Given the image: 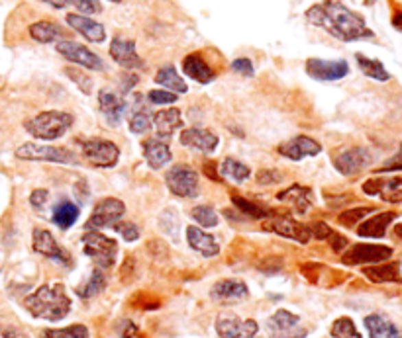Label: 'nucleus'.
Returning <instances> with one entry per match:
<instances>
[{
    "instance_id": "nucleus-1",
    "label": "nucleus",
    "mask_w": 402,
    "mask_h": 338,
    "mask_svg": "<svg viewBox=\"0 0 402 338\" xmlns=\"http://www.w3.org/2000/svg\"><path fill=\"white\" fill-rule=\"evenodd\" d=\"M306 20L312 26L328 31L340 41H359L373 38V31L367 27L359 14L349 10L340 0H322L306 10Z\"/></svg>"
},
{
    "instance_id": "nucleus-2",
    "label": "nucleus",
    "mask_w": 402,
    "mask_h": 338,
    "mask_svg": "<svg viewBox=\"0 0 402 338\" xmlns=\"http://www.w3.org/2000/svg\"><path fill=\"white\" fill-rule=\"evenodd\" d=\"M24 307L32 317L43 321H61L71 311V299L63 284H47L38 287L32 296L26 298Z\"/></svg>"
},
{
    "instance_id": "nucleus-3",
    "label": "nucleus",
    "mask_w": 402,
    "mask_h": 338,
    "mask_svg": "<svg viewBox=\"0 0 402 338\" xmlns=\"http://www.w3.org/2000/svg\"><path fill=\"white\" fill-rule=\"evenodd\" d=\"M73 122H75V118L67 112L49 109V112H42L36 118L28 120L24 123V127L29 135L40 139V141H56L69 131Z\"/></svg>"
},
{
    "instance_id": "nucleus-4",
    "label": "nucleus",
    "mask_w": 402,
    "mask_h": 338,
    "mask_svg": "<svg viewBox=\"0 0 402 338\" xmlns=\"http://www.w3.org/2000/svg\"><path fill=\"white\" fill-rule=\"evenodd\" d=\"M83 250L84 255L97 264V268H102V270L112 268L118 257L116 241L95 229L86 231L83 235Z\"/></svg>"
},
{
    "instance_id": "nucleus-5",
    "label": "nucleus",
    "mask_w": 402,
    "mask_h": 338,
    "mask_svg": "<svg viewBox=\"0 0 402 338\" xmlns=\"http://www.w3.org/2000/svg\"><path fill=\"white\" fill-rule=\"evenodd\" d=\"M81 155L97 168H112L120 161V149L108 139H81Z\"/></svg>"
},
{
    "instance_id": "nucleus-6",
    "label": "nucleus",
    "mask_w": 402,
    "mask_h": 338,
    "mask_svg": "<svg viewBox=\"0 0 402 338\" xmlns=\"http://www.w3.org/2000/svg\"><path fill=\"white\" fill-rule=\"evenodd\" d=\"M16 159L20 161H43V163L57 164H77L75 153L65 147H51V145H38V143H24L16 149Z\"/></svg>"
},
{
    "instance_id": "nucleus-7",
    "label": "nucleus",
    "mask_w": 402,
    "mask_h": 338,
    "mask_svg": "<svg viewBox=\"0 0 402 338\" xmlns=\"http://www.w3.org/2000/svg\"><path fill=\"white\" fill-rule=\"evenodd\" d=\"M169 192L177 198L193 200L198 196V172L191 164H175L165 174Z\"/></svg>"
},
{
    "instance_id": "nucleus-8",
    "label": "nucleus",
    "mask_w": 402,
    "mask_h": 338,
    "mask_svg": "<svg viewBox=\"0 0 402 338\" xmlns=\"http://www.w3.org/2000/svg\"><path fill=\"white\" fill-rule=\"evenodd\" d=\"M56 49L63 59H67L69 63L77 65V67L88 68V70H102L104 68L102 59L95 51H91L86 45H83V43H77V41L71 40H59Z\"/></svg>"
},
{
    "instance_id": "nucleus-9",
    "label": "nucleus",
    "mask_w": 402,
    "mask_h": 338,
    "mask_svg": "<svg viewBox=\"0 0 402 338\" xmlns=\"http://www.w3.org/2000/svg\"><path fill=\"white\" fill-rule=\"evenodd\" d=\"M126 213V205L118 198H102L95 205L93 213L86 221V229H104L114 227Z\"/></svg>"
},
{
    "instance_id": "nucleus-10",
    "label": "nucleus",
    "mask_w": 402,
    "mask_h": 338,
    "mask_svg": "<svg viewBox=\"0 0 402 338\" xmlns=\"http://www.w3.org/2000/svg\"><path fill=\"white\" fill-rule=\"evenodd\" d=\"M390 257H392V248L385 244H355L342 255V262L347 266H357V264L385 262Z\"/></svg>"
},
{
    "instance_id": "nucleus-11",
    "label": "nucleus",
    "mask_w": 402,
    "mask_h": 338,
    "mask_svg": "<svg viewBox=\"0 0 402 338\" xmlns=\"http://www.w3.org/2000/svg\"><path fill=\"white\" fill-rule=\"evenodd\" d=\"M306 75L314 81L332 82L342 81L349 75V65L347 61H324L318 57H312L306 61Z\"/></svg>"
},
{
    "instance_id": "nucleus-12",
    "label": "nucleus",
    "mask_w": 402,
    "mask_h": 338,
    "mask_svg": "<svg viewBox=\"0 0 402 338\" xmlns=\"http://www.w3.org/2000/svg\"><path fill=\"white\" fill-rule=\"evenodd\" d=\"M265 231H271V233H277L281 237H287V239H292L296 243L306 244L310 241L312 233H310V227L300 223V221H294L292 217L289 216H275L271 217L269 221L263 223Z\"/></svg>"
},
{
    "instance_id": "nucleus-13",
    "label": "nucleus",
    "mask_w": 402,
    "mask_h": 338,
    "mask_svg": "<svg viewBox=\"0 0 402 338\" xmlns=\"http://www.w3.org/2000/svg\"><path fill=\"white\" fill-rule=\"evenodd\" d=\"M32 246H34V250L38 252V255H42L45 258H51V260H56L59 264H63V266H71V255L61 246V244L57 243L56 237L49 233L47 229H34V235H32Z\"/></svg>"
},
{
    "instance_id": "nucleus-14",
    "label": "nucleus",
    "mask_w": 402,
    "mask_h": 338,
    "mask_svg": "<svg viewBox=\"0 0 402 338\" xmlns=\"http://www.w3.org/2000/svg\"><path fill=\"white\" fill-rule=\"evenodd\" d=\"M277 153L281 157L289 159V161L298 163V161H303L306 157H316V155H320L322 153V145H320L316 139H312V137L296 135L289 139V141H285V143H281L277 147Z\"/></svg>"
},
{
    "instance_id": "nucleus-15",
    "label": "nucleus",
    "mask_w": 402,
    "mask_h": 338,
    "mask_svg": "<svg viewBox=\"0 0 402 338\" xmlns=\"http://www.w3.org/2000/svg\"><path fill=\"white\" fill-rule=\"evenodd\" d=\"M108 53H110L112 61L120 67L130 68V70L143 68V59L136 51V41L134 40H126L122 36H116L112 40Z\"/></svg>"
},
{
    "instance_id": "nucleus-16",
    "label": "nucleus",
    "mask_w": 402,
    "mask_h": 338,
    "mask_svg": "<svg viewBox=\"0 0 402 338\" xmlns=\"http://www.w3.org/2000/svg\"><path fill=\"white\" fill-rule=\"evenodd\" d=\"M369 164H371V155L365 149H361V147L347 149L333 157V166H335V170L344 176L359 174L361 170L367 168Z\"/></svg>"
},
{
    "instance_id": "nucleus-17",
    "label": "nucleus",
    "mask_w": 402,
    "mask_h": 338,
    "mask_svg": "<svg viewBox=\"0 0 402 338\" xmlns=\"http://www.w3.org/2000/svg\"><path fill=\"white\" fill-rule=\"evenodd\" d=\"M65 22L69 24L71 29L81 34L84 40L91 41V43H104L106 41V27L97 20H93L91 16L71 12L65 16Z\"/></svg>"
},
{
    "instance_id": "nucleus-18",
    "label": "nucleus",
    "mask_w": 402,
    "mask_h": 338,
    "mask_svg": "<svg viewBox=\"0 0 402 338\" xmlns=\"http://www.w3.org/2000/svg\"><path fill=\"white\" fill-rule=\"evenodd\" d=\"M259 326L253 319L239 321L237 317H220L216 321V333L220 338H255Z\"/></svg>"
},
{
    "instance_id": "nucleus-19",
    "label": "nucleus",
    "mask_w": 402,
    "mask_h": 338,
    "mask_svg": "<svg viewBox=\"0 0 402 338\" xmlns=\"http://www.w3.org/2000/svg\"><path fill=\"white\" fill-rule=\"evenodd\" d=\"M218 143H220L218 135H214L212 131L204 129V127H189V129H182V133H180V145H185L189 149L200 151V153H214Z\"/></svg>"
},
{
    "instance_id": "nucleus-20",
    "label": "nucleus",
    "mask_w": 402,
    "mask_h": 338,
    "mask_svg": "<svg viewBox=\"0 0 402 338\" xmlns=\"http://www.w3.org/2000/svg\"><path fill=\"white\" fill-rule=\"evenodd\" d=\"M182 73H185L189 79H193L194 82H198V84H210V82L216 79L214 68L210 67L209 63H206V59L198 53V51H196V53L187 55V57L182 59Z\"/></svg>"
},
{
    "instance_id": "nucleus-21",
    "label": "nucleus",
    "mask_w": 402,
    "mask_h": 338,
    "mask_svg": "<svg viewBox=\"0 0 402 338\" xmlns=\"http://www.w3.org/2000/svg\"><path fill=\"white\" fill-rule=\"evenodd\" d=\"M248 296H250V289L241 280H220L210 289V298L220 303H236Z\"/></svg>"
},
{
    "instance_id": "nucleus-22",
    "label": "nucleus",
    "mask_w": 402,
    "mask_h": 338,
    "mask_svg": "<svg viewBox=\"0 0 402 338\" xmlns=\"http://www.w3.org/2000/svg\"><path fill=\"white\" fill-rule=\"evenodd\" d=\"M98 108L102 112L104 120L110 123L112 127H116L118 123L122 122V116L126 112V102L108 88H102L98 92Z\"/></svg>"
},
{
    "instance_id": "nucleus-23",
    "label": "nucleus",
    "mask_w": 402,
    "mask_h": 338,
    "mask_svg": "<svg viewBox=\"0 0 402 338\" xmlns=\"http://www.w3.org/2000/svg\"><path fill=\"white\" fill-rule=\"evenodd\" d=\"M187 241H189V246L193 248L194 252H198L202 257L212 258L220 252V244L216 243V239L206 231L196 227V225L187 227Z\"/></svg>"
},
{
    "instance_id": "nucleus-24",
    "label": "nucleus",
    "mask_w": 402,
    "mask_h": 338,
    "mask_svg": "<svg viewBox=\"0 0 402 338\" xmlns=\"http://www.w3.org/2000/svg\"><path fill=\"white\" fill-rule=\"evenodd\" d=\"M152 122L155 123L157 139H161V141L171 139L173 133H175L179 127H182V118H180L179 108L159 109V112H155V116L152 118Z\"/></svg>"
},
{
    "instance_id": "nucleus-25",
    "label": "nucleus",
    "mask_w": 402,
    "mask_h": 338,
    "mask_svg": "<svg viewBox=\"0 0 402 338\" xmlns=\"http://www.w3.org/2000/svg\"><path fill=\"white\" fill-rule=\"evenodd\" d=\"M141 147H143V157H145V161L153 170L163 168L173 159V153H171V147L167 145V141H161L157 137L155 139H145L141 143Z\"/></svg>"
},
{
    "instance_id": "nucleus-26",
    "label": "nucleus",
    "mask_w": 402,
    "mask_h": 338,
    "mask_svg": "<svg viewBox=\"0 0 402 338\" xmlns=\"http://www.w3.org/2000/svg\"><path fill=\"white\" fill-rule=\"evenodd\" d=\"M279 202L291 203L292 207L298 211V213H306L308 207L312 205V190L303 184H292L289 188H285L283 192L277 194Z\"/></svg>"
},
{
    "instance_id": "nucleus-27",
    "label": "nucleus",
    "mask_w": 402,
    "mask_h": 338,
    "mask_svg": "<svg viewBox=\"0 0 402 338\" xmlns=\"http://www.w3.org/2000/svg\"><path fill=\"white\" fill-rule=\"evenodd\" d=\"M363 276L367 280H371L373 284H402L401 264L399 262H387V264L363 268Z\"/></svg>"
},
{
    "instance_id": "nucleus-28",
    "label": "nucleus",
    "mask_w": 402,
    "mask_h": 338,
    "mask_svg": "<svg viewBox=\"0 0 402 338\" xmlns=\"http://www.w3.org/2000/svg\"><path fill=\"white\" fill-rule=\"evenodd\" d=\"M394 219H397L394 211H383L379 216H373L371 219L363 221L357 227V235L365 237V239H381V237H385L387 227Z\"/></svg>"
},
{
    "instance_id": "nucleus-29",
    "label": "nucleus",
    "mask_w": 402,
    "mask_h": 338,
    "mask_svg": "<svg viewBox=\"0 0 402 338\" xmlns=\"http://www.w3.org/2000/svg\"><path fill=\"white\" fill-rule=\"evenodd\" d=\"M155 82L161 84L165 90H171L175 94H187L189 92V84L185 82V79L177 73V68L173 65H163L159 67L157 75H155Z\"/></svg>"
},
{
    "instance_id": "nucleus-30",
    "label": "nucleus",
    "mask_w": 402,
    "mask_h": 338,
    "mask_svg": "<svg viewBox=\"0 0 402 338\" xmlns=\"http://www.w3.org/2000/svg\"><path fill=\"white\" fill-rule=\"evenodd\" d=\"M29 38L38 43H51V41H59L61 38L67 36V31L63 27H59L49 20H40V22H34L29 26Z\"/></svg>"
},
{
    "instance_id": "nucleus-31",
    "label": "nucleus",
    "mask_w": 402,
    "mask_h": 338,
    "mask_svg": "<svg viewBox=\"0 0 402 338\" xmlns=\"http://www.w3.org/2000/svg\"><path fill=\"white\" fill-rule=\"evenodd\" d=\"M363 323L369 330V338H402L401 330L383 315H369Z\"/></svg>"
},
{
    "instance_id": "nucleus-32",
    "label": "nucleus",
    "mask_w": 402,
    "mask_h": 338,
    "mask_svg": "<svg viewBox=\"0 0 402 338\" xmlns=\"http://www.w3.org/2000/svg\"><path fill=\"white\" fill-rule=\"evenodd\" d=\"M79 207L75 205L69 200H63L61 203H57L56 209H54V216H51V221L56 223L59 229H69L73 227L75 223H77V219H79Z\"/></svg>"
},
{
    "instance_id": "nucleus-33",
    "label": "nucleus",
    "mask_w": 402,
    "mask_h": 338,
    "mask_svg": "<svg viewBox=\"0 0 402 338\" xmlns=\"http://www.w3.org/2000/svg\"><path fill=\"white\" fill-rule=\"evenodd\" d=\"M108 284V280H106V274L102 268H95L93 274H91V278L84 282L83 285H79L77 287V296L81 299H91L98 296V294H102L104 291V287Z\"/></svg>"
},
{
    "instance_id": "nucleus-34",
    "label": "nucleus",
    "mask_w": 402,
    "mask_h": 338,
    "mask_svg": "<svg viewBox=\"0 0 402 338\" xmlns=\"http://www.w3.org/2000/svg\"><path fill=\"white\" fill-rule=\"evenodd\" d=\"M355 59H357V65H359L361 73H363L365 77H369V79H375V81H381V82H385L390 79L388 70L385 68V65H383L381 61H377V59H369V57H365L363 53L355 55Z\"/></svg>"
},
{
    "instance_id": "nucleus-35",
    "label": "nucleus",
    "mask_w": 402,
    "mask_h": 338,
    "mask_svg": "<svg viewBox=\"0 0 402 338\" xmlns=\"http://www.w3.org/2000/svg\"><path fill=\"white\" fill-rule=\"evenodd\" d=\"M298 317L294 315V313L287 311V309H279L271 319H269V328L273 330V333H279V335H287L289 330H292L294 326L298 325Z\"/></svg>"
},
{
    "instance_id": "nucleus-36",
    "label": "nucleus",
    "mask_w": 402,
    "mask_h": 338,
    "mask_svg": "<svg viewBox=\"0 0 402 338\" xmlns=\"http://www.w3.org/2000/svg\"><path fill=\"white\" fill-rule=\"evenodd\" d=\"M220 176L232 178L234 182H246L251 176V170L248 164L239 163L236 159L228 157V159H224L222 164H220Z\"/></svg>"
},
{
    "instance_id": "nucleus-37",
    "label": "nucleus",
    "mask_w": 402,
    "mask_h": 338,
    "mask_svg": "<svg viewBox=\"0 0 402 338\" xmlns=\"http://www.w3.org/2000/svg\"><path fill=\"white\" fill-rule=\"evenodd\" d=\"M232 203L236 205L237 209L246 216H250L251 219H267V217H273V209L265 207V205H259V203L251 202V200H246V198H239V196H232Z\"/></svg>"
},
{
    "instance_id": "nucleus-38",
    "label": "nucleus",
    "mask_w": 402,
    "mask_h": 338,
    "mask_svg": "<svg viewBox=\"0 0 402 338\" xmlns=\"http://www.w3.org/2000/svg\"><path fill=\"white\" fill-rule=\"evenodd\" d=\"M40 338H91V333L86 326L77 323L65 328H43Z\"/></svg>"
},
{
    "instance_id": "nucleus-39",
    "label": "nucleus",
    "mask_w": 402,
    "mask_h": 338,
    "mask_svg": "<svg viewBox=\"0 0 402 338\" xmlns=\"http://www.w3.org/2000/svg\"><path fill=\"white\" fill-rule=\"evenodd\" d=\"M191 217L200 227H206V229H212V227L218 225V216H216V211L210 205H196V207H193L191 209Z\"/></svg>"
},
{
    "instance_id": "nucleus-40",
    "label": "nucleus",
    "mask_w": 402,
    "mask_h": 338,
    "mask_svg": "<svg viewBox=\"0 0 402 338\" xmlns=\"http://www.w3.org/2000/svg\"><path fill=\"white\" fill-rule=\"evenodd\" d=\"M332 337L333 338H361V335L355 328V323L349 317H340L335 319L332 325Z\"/></svg>"
},
{
    "instance_id": "nucleus-41",
    "label": "nucleus",
    "mask_w": 402,
    "mask_h": 338,
    "mask_svg": "<svg viewBox=\"0 0 402 338\" xmlns=\"http://www.w3.org/2000/svg\"><path fill=\"white\" fill-rule=\"evenodd\" d=\"M130 131L136 133V135H143L150 127H152V116L147 109H136L132 116H130Z\"/></svg>"
},
{
    "instance_id": "nucleus-42",
    "label": "nucleus",
    "mask_w": 402,
    "mask_h": 338,
    "mask_svg": "<svg viewBox=\"0 0 402 338\" xmlns=\"http://www.w3.org/2000/svg\"><path fill=\"white\" fill-rule=\"evenodd\" d=\"M402 184L401 178H394V180H381V178H371L363 184V192L369 194V196H377L385 190H394Z\"/></svg>"
},
{
    "instance_id": "nucleus-43",
    "label": "nucleus",
    "mask_w": 402,
    "mask_h": 338,
    "mask_svg": "<svg viewBox=\"0 0 402 338\" xmlns=\"http://www.w3.org/2000/svg\"><path fill=\"white\" fill-rule=\"evenodd\" d=\"M369 213H373L371 207H355V209L344 211L342 216L338 217V221H340V225H344V227H355V225H357L359 221H363L365 216H369Z\"/></svg>"
},
{
    "instance_id": "nucleus-44",
    "label": "nucleus",
    "mask_w": 402,
    "mask_h": 338,
    "mask_svg": "<svg viewBox=\"0 0 402 338\" xmlns=\"http://www.w3.org/2000/svg\"><path fill=\"white\" fill-rule=\"evenodd\" d=\"M65 75L69 77L71 81L75 82L81 90H83L84 94H91V88H93V79L83 73L81 68H75V67H67L65 68Z\"/></svg>"
},
{
    "instance_id": "nucleus-45",
    "label": "nucleus",
    "mask_w": 402,
    "mask_h": 338,
    "mask_svg": "<svg viewBox=\"0 0 402 338\" xmlns=\"http://www.w3.org/2000/svg\"><path fill=\"white\" fill-rule=\"evenodd\" d=\"M114 231H118L122 235V239L128 241V243H134V241L139 239V227L136 223H132V221H118L114 225Z\"/></svg>"
},
{
    "instance_id": "nucleus-46",
    "label": "nucleus",
    "mask_w": 402,
    "mask_h": 338,
    "mask_svg": "<svg viewBox=\"0 0 402 338\" xmlns=\"http://www.w3.org/2000/svg\"><path fill=\"white\" fill-rule=\"evenodd\" d=\"M179 94L171 92V90H150L147 100L152 102L153 106H167V104H175Z\"/></svg>"
},
{
    "instance_id": "nucleus-47",
    "label": "nucleus",
    "mask_w": 402,
    "mask_h": 338,
    "mask_svg": "<svg viewBox=\"0 0 402 338\" xmlns=\"http://www.w3.org/2000/svg\"><path fill=\"white\" fill-rule=\"evenodd\" d=\"M75 4V8L83 16H93V14L102 12V4L100 0H71Z\"/></svg>"
},
{
    "instance_id": "nucleus-48",
    "label": "nucleus",
    "mask_w": 402,
    "mask_h": 338,
    "mask_svg": "<svg viewBox=\"0 0 402 338\" xmlns=\"http://www.w3.org/2000/svg\"><path fill=\"white\" fill-rule=\"evenodd\" d=\"M232 70L241 75V77H253L255 75V68H253V63H251L248 57H237L232 61Z\"/></svg>"
},
{
    "instance_id": "nucleus-49",
    "label": "nucleus",
    "mask_w": 402,
    "mask_h": 338,
    "mask_svg": "<svg viewBox=\"0 0 402 338\" xmlns=\"http://www.w3.org/2000/svg\"><path fill=\"white\" fill-rule=\"evenodd\" d=\"M47 202H49V192H47V190L38 188L29 194V205H32L36 211H43V207L47 205Z\"/></svg>"
},
{
    "instance_id": "nucleus-50",
    "label": "nucleus",
    "mask_w": 402,
    "mask_h": 338,
    "mask_svg": "<svg viewBox=\"0 0 402 338\" xmlns=\"http://www.w3.org/2000/svg\"><path fill=\"white\" fill-rule=\"evenodd\" d=\"M283 180V174L275 170V168H263L257 172V184L261 186H271V184H277Z\"/></svg>"
},
{
    "instance_id": "nucleus-51",
    "label": "nucleus",
    "mask_w": 402,
    "mask_h": 338,
    "mask_svg": "<svg viewBox=\"0 0 402 338\" xmlns=\"http://www.w3.org/2000/svg\"><path fill=\"white\" fill-rule=\"evenodd\" d=\"M310 233H312V237H316V239H320V241H324V239H328V237H330L332 227H330V225H326V223H322V221H316V223H312Z\"/></svg>"
},
{
    "instance_id": "nucleus-52",
    "label": "nucleus",
    "mask_w": 402,
    "mask_h": 338,
    "mask_svg": "<svg viewBox=\"0 0 402 338\" xmlns=\"http://www.w3.org/2000/svg\"><path fill=\"white\" fill-rule=\"evenodd\" d=\"M328 241H330V246H332L333 252H342V250H344V248L347 246L346 237H342V235H340V233H335V231H332V233H330Z\"/></svg>"
},
{
    "instance_id": "nucleus-53",
    "label": "nucleus",
    "mask_w": 402,
    "mask_h": 338,
    "mask_svg": "<svg viewBox=\"0 0 402 338\" xmlns=\"http://www.w3.org/2000/svg\"><path fill=\"white\" fill-rule=\"evenodd\" d=\"M120 335H122V338H139V328L132 321H124Z\"/></svg>"
},
{
    "instance_id": "nucleus-54",
    "label": "nucleus",
    "mask_w": 402,
    "mask_h": 338,
    "mask_svg": "<svg viewBox=\"0 0 402 338\" xmlns=\"http://www.w3.org/2000/svg\"><path fill=\"white\" fill-rule=\"evenodd\" d=\"M381 170H402V145L401 151H399V155L390 161V163L385 166V168H381Z\"/></svg>"
},
{
    "instance_id": "nucleus-55",
    "label": "nucleus",
    "mask_w": 402,
    "mask_h": 338,
    "mask_svg": "<svg viewBox=\"0 0 402 338\" xmlns=\"http://www.w3.org/2000/svg\"><path fill=\"white\" fill-rule=\"evenodd\" d=\"M0 338H26V335L20 333L18 328H4V330L0 333Z\"/></svg>"
},
{
    "instance_id": "nucleus-56",
    "label": "nucleus",
    "mask_w": 402,
    "mask_h": 338,
    "mask_svg": "<svg viewBox=\"0 0 402 338\" xmlns=\"http://www.w3.org/2000/svg\"><path fill=\"white\" fill-rule=\"evenodd\" d=\"M214 168H216V164L214 163H204V172L212 178V180H218V182H222V176L218 174V172H214Z\"/></svg>"
},
{
    "instance_id": "nucleus-57",
    "label": "nucleus",
    "mask_w": 402,
    "mask_h": 338,
    "mask_svg": "<svg viewBox=\"0 0 402 338\" xmlns=\"http://www.w3.org/2000/svg\"><path fill=\"white\" fill-rule=\"evenodd\" d=\"M42 2H45V4H49L51 8H57V10H63L67 4H69L71 0H42Z\"/></svg>"
},
{
    "instance_id": "nucleus-58",
    "label": "nucleus",
    "mask_w": 402,
    "mask_h": 338,
    "mask_svg": "<svg viewBox=\"0 0 402 338\" xmlns=\"http://www.w3.org/2000/svg\"><path fill=\"white\" fill-rule=\"evenodd\" d=\"M385 202H402V190L401 192H390V194H387V196H385Z\"/></svg>"
},
{
    "instance_id": "nucleus-59",
    "label": "nucleus",
    "mask_w": 402,
    "mask_h": 338,
    "mask_svg": "<svg viewBox=\"0 0 402 338\" xmlns=\"http://www.w3.org/2000/svg\"><path fill=\"white\" fill-rule=\"evenodd\" d=\"M392 26L397 27L399 31H402V12L399 10V12L392 14Z\"/></svg>"
},
{
    "instance_id": "nucleus-60",
    "label": "nucleus",
    "mask_w": 402,
    "mask_h": 338,
    "mask_svg": "<svg viewBox=\"0 0 402 338\" xmlns=\"http://www.w3.org/2000/svg\"><path fill=\"white\" fill-rule=\"evenodd\" d=\"M397 235H399V237L402 239V223L401 225H397Z\"/></svg>"
},
{
    "instance_id": "nucleus-61",
    "label": "nucleus",
    "mask_w": 402,
    "mask_h": 338,
    "mask_svg": "<svg viewBox=\"0 0 402 338\" xmlns=\"http://www.w3.org/2000/svg\"><path fill=\"white\" fill-rule=\"evenodd\" d=\"M110 2H114V4H120L122 0H110Z\"/></svg>"
}]
</instances>
